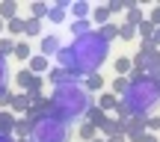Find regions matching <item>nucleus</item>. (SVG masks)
Returning <instances> with one entry per match:
<instances>
[{
    "instance_id": "nucleus-1",
    "label": "nucleus",
    "mask_w": 160,
    "mask_h": 142,
    "mask_svg": "<svg viewBox=\"0 0 160 142\" xmlns=\"http://www.w3.org/2000/svg\"><path fill=\"white\" fill-rule=\"evenodd\" d=\"M107 56H110V42L98 30H92L86 36H77L71 45H62V51L57 53L59 68L77 74V77L98 74V68L107 62Z\"/></svg>"
},
{
    "instance_id": "nucleus-2",
    "label": "nucleus",
    "mask_w": 160,
    "mask_h": 142,
    "mask_svg": "<svg viewBox=\"0 0 160 142\" xmlns=\"http://www.w3.org/2000/svg\"><path fill=\"white\" fill-rule=\"evenodd\" d=\"M128 80H131V86L119 98V104L128 110L131 119H148L154 113V107L160 104V77H148L142 71H131Z\"/></svg>"
},
{
    "instance_id": "nucleus-3",
    "label": "nucleus",
    "mask_w": 160,
    "mask_h": 142,
    "mask_svg": "<svg viewBox=\"0 0 160 142\" xmlns=\"http://www.w3.org/2000/svg\"><path fill=\"white\" fill-rule=\"evenodd\" d=\"M89 107H92L89 92H86L80 83L53 86V95H51V115H57L59 121H65V125L80 121L86 113H89Z\"/></svg>"
},
{
    "instance_id": "nucleus-4",
    "label": "nucleus",
    "mask_w": 160,
    "mask_h": 142,
    "mask_svg": "<svg viewBox=\"0 0 160 142\" xmlns=\"http://www.w3.org/2000/svg\"><path fill=\"white\" fill-rule=\"evenodd\" d=\"M30 139L33 142H68L71 133H68V125L59 121L57 115L45 113L33 121V130H30Z\"/></svg>"
},
{
    "instance_id": "nucleus-5",
    "label": "nucleus",
    "mask_w": 160,
    "mask_h": 142,
    "mask_svg": "<svg viewBox=\"0 0 160 142\" xmlns=\"http://www.w3.org/2000/svg\"><path fill=\"white\" fill-rule=\"evenodd\" d=\"M48 83H53V86H65V83H80V77L57 65V68H51V71H48Z\"/></svg>"
},
{
    "instance_id": "nucleus-6",
    "label": "nucleus",
    "mask_w": 160,
    "mask_h": 142,
    "mask_svg": "<svg viewBox=\"0 0 160 142\" xmlns=\"http://www.w3.org/2000/svg\"><path fill=\"white\" fill-rule=\"evenodd\" d=\"M39 51H42V56H57V53L62 51V42H59V36H42Z\"/></svg>"
},
{
    "instance_id": "nucleus-7",
    "label": "nucleus",
    "mask_w": 160,
    "mask_h": 142,
    "mask_svg": "<svg viewBox=\"0 0 160 142\" xmlns=\"http://www.w3.org/2000/svg\"><path fill=\"white\" fill-rule=\"evenodd\" d=\"M142 136H145V119H128L125 139H128V142H139Z\"/></svg>"
},
{
    "instance_id": "nucleus-8",
    "label": "nucleus",
    "mask_w": 160,
    "mask_h": 142,
    "mask_svg": "<svg viewBox=\"0 0 160 142\" xmlns=\"http://www.w3.org/2000/svg\"><path fill=\"white\" fill-rule=\"evenodd\" d=\"M68 6H71V3H65V0L51 3V9H48V21H51V24H62L65 15H68Z\"/></svg>"
},
{
    "instance_id": "nucleus-9",
    "label": "nucleus",
    "mask_w": 160,
    "mask_h": 142,
    "mask_svg": "<svg viewBox=\"0 0 160 142\" xmlns=\"http://www.w3.org/2000/svg\"><path fill=\"white\" fill-rule=\"evenodd\" d=\"M98 110H101V113H116V107H119V98L113 95V92H101V95H98V104H95Z\"/></svg>"
},
{
    "instance_id": "nucleus-10",
    "label": "nucleus",
    "mask_w": 160,
    "mask_h": 142,
    "mask_svg": "<svg viewBox=\"0 0 160 142\" xmlns=\"http://www.w3.org/2000/svg\"><path fill=\"white\" fill-rule=\"evenodd\" d=\"M15 119L18 115L12 113V110H0V133H3V136H12V133H15Z\"/></svg>"
},
{
    "instance_id": "nucleus-11",
    "label": "nucleus",
    "mask_w": 160,
    "mask_h": 142,
    "mask_svg": "<svg viewBox=\"0 0 160 142\" xmlns=\"http://www.w3.org/2000/svg\"><path fill=\"white\" fill-rule=\"evenodd\" d=\"M68 9H71V21H83L92 15V3H86V0H74Z\"/></svg>"
},
{
    "instance_id": "nucleus-12",
    "label": "nucleus",
    "mask_w": 160,
    "mask_h": 142,
    "mask_svg": "<svg viewBox=\"0 0 160 142\" xmlns=\"http://www.w3.org/2000/svg\"><path fill=\"white\" fill-rule=\"evenodd\" d=\"M9 110H12L15 115H24V113L30 110V98L24 95V92H15V95H12V104H9Z\"/></svg>"
},
{
    "instance_id": "nucleus-13",
    "label": "nucleus",
    "mask_w": 160,
    "mask_h": 142,
    "mask_svg": "<svg viewBox=\"0 0 160 142\" xmlns=\"http://www.w3.org/2000/svg\"><path fill=\"white\" fill-rule=\"evenodd\" d=\"M27 68L42 77V74L48 71V56H42V53H33V56H30V62H27Z\"/></svg>"
},
{
    "instance_id": "nucleus-14",
    "label": "nucleus",
    "mask_w": 160,
    "mask_h": 142,
    "mask_svg": "<svg viewBox=\"0 0 160 142\" xmlns=\"http://www.w3.org/2000/svg\"><path fill=\"white\" fill-rule=\"evenodd\" d=\"M142 21H145L142 9H139L137 3H131V6H128V15H125V24H131V27H139Z\"/></svg>"
},
{
    "instance_id": "nucleus-15",
    "label": "nucleus",
    "mask_w": 160,
    "mask_h": 142,
    "mask_svg": "<svg viewBox=\"0 0 160 142\" xmlns=\"http://www.w3.org/2000/svg\"><path fill=\"white\" fill-rule=\"evenodd\" d=\"M113 68H116V77H128L133 71V62H131V56H116Z\"/></svg>"
},
{
    "instance_id": "nucleus-16",
    "label": "nucleus",
    "mask_w": 160,
    "mask_h": 142,
    "mask_svg": "<svg viewBox=\"0 0 160 142\" xmlns=\"http://www.w3.org/2000/svg\"><path fill=\"white\" fill-rule=\"evenodd\" d=\"M83 89L89 92V95H92V92H104V77H101V74H89V77H83Z\"/></svg>"
},
{
    "instance_id": "nucleus-17",
    "label": "nucleus",
    "mask_w": 160,
    "mask_h": 142,
    "mask_svg": "<svg viewBox=\"0 0 160 142\" xmlns=\"http://www.w3.org/2000/svg\"><path fill=\"white\" fill-rule=\"evenodd\" d=\"M12 18H18V3L15 0H3L0 3V21H12Z\"/></svg>"
},
{
    "instance_id": "nucleus-18",
    "label": "nucleus",
    "mask_w": 160,
    "mask_h": 142,
    "mask_svg": "<svg viewBox=\"0 0 160 142\" xmlns=\"http://www.w3.org/2000/svg\"><path fill=\"white\" fill-rule=\"evenodd\" d=\"M30 130H33V125H30L24 115H18L15 119V136L18 139H30Z\"/></svg>"
},
{
    "instance_id": "nucleus-19",
    "label": "nucleus",
    "mask_w": 160,
    "mask_h": 142,
    "mask_svg": "<svg viewBox=\"0 0 160 142\" xmlns=\"http://www.w3.org/2000/svg\"><path fill=\"white\" fill-rule=\"evenodd\" d=\"M77 136L83 139V142H92L98 136V127L92 125V121H80V130H77Z\"/></svg>"
},
{
    "instance_id": "nucleus-20",
    "label": "nucleus",
    "mask_w": 160,
    "mask_h": 142,
    "mask_svg": "<svg viewBox=\"0 0 160 142\" xmlns=\"http://www.w3.org/2000/svg\"><path fill=\"white\" fill-rule=\"evenodd\" d=\"M6 33H9V39H15V36H24V18H12V21H6Z\"/></svg>"
},
{
    "instance_id": "nucleus-21",
    "label": "nucleus",
    "mask_w": 160,
    "mask_h": 142,
    "mask_svg": "<svg viewBox=\"0 0 160 142\" xmlns=\"http://www.w3.org/2000/svg\"><path fill=\"white\" fill-rule=\"evenodd\" d=\"M89 18H92V24H101V27H104V24H110V9H107V6H95Z\"/></svg>"
},
{
    "instance_id": "nucleus-22",
    "label": "nucleus",
    "mask_w": 160,
    "mask_h": 142,
    "mask_svg": "<svg viewBox=\"0 0 160 142\" xmlns=\"http://www.w3.org/2000/svg\"><path fill=\"white\" fill-rule=\"evenodd\" d=\"M86 33H92V21L89 18H83V21H71V36H86Z\"/></svg>"
},
{
    "instance_id": "nucleus-23",
    "label": "nucleus",
    "mask_w": 160,
    "mask_h": 142,
    "mask_svg": "<svg viewBox=\"0 0 160 142\" xmlns=\"http://www.w3.org/2000/svg\"><path fill=\"white\" fill-rule=\"evenodd\" d=\"M12 56H18L21 62H30V56H33V47L27 45V42H15V53Z\"/></svg>"
},
{
    "instance_id": "nucleus-24",
    "label": "nucleus",
    "mask_w": 160,
    "mask_h": 142,
    "mask_svg": "<svg viewBox=\"0 0 160 142\" xmlns=\"http://www.w3.org/2000/svg\"><path fill=\"white\" fill-rule=\"evenodd\" d=\"M42 33V21L39 18H24V36H39Z\"/></svg>"
},
{
    "instance_id": "nucleus-25",
    "label": "nucleus",
    "mask_w": 160,
    "mask_h": 142,
    "mask_svg": "<svg viewBox=\"0 0 160 142\" xmlns=\"http://www.w3.org/2000/svg\"><path fill=\"white\" fill-rule=\"evenodd\" d=\"M48 9H51V6L48 3H42V0H36V3H30V18H48Z\"/></svg>"
},
{
    "instance_id": "nucleus-26",
    "label": "nucleus",
    "mask_w": 160,
    "mask_h": 142,
    "mask_svg": "<svg viewBox=\"0 0 160 142\" xmlns=\"http://www.w3.org/2000/svg\"><path fill=\"white\" fill-rule=\"evenodd\" d=\"M154 30H157V27H154V24L148 21V18H145V21H142V24L137 27V36H142V42H151V36H154Z\"/></svg>"
},
{
    "instance_id": "nucleus-27",
    "label": "nucleus",
    "mask_w": 160,
    "mask_h": 142,
    "mask_svg": "<svg viewBox=\"0 0 160 142\" xmlns=\"http://www.w3.org/2000/svg\"><path fill=\"white\" fill-rule=\"evenodd\" d=\"M145 74H148V77H160V51L145 62Z\"/></svg>"
},
{
    "instance_id": "nucleus-28",
    "label": "nucleus",
    "mask_w": 160,
    "mask_h": 142,
    "mask_svg": "<svg viewBox=\"0 0 160 142\" xmlns=\"http://www.w3.org/2000/svg\"><path fill=\"white\" fill-rule=\"evenodd\" d=\"M128 86H131V80H128V77H113V95L122 98L128 92Z\"/></svg>"
},
{
    "instance_id": "nucleus-29",
    "label": "nucleus",
    "mask_w": 160,
    "mask_h": 142,
    "mask_svg": "<svg viewBox=\"0 0 160 142\" xmlns=\"http://www.w3.org/2000/svg\"><path fill=\"white\" fill-rule=\"evenodd\" d=\"M9 80H12L9 62H6V56H0V89H6V86H9Z\"/></svg>"
},
{
    "instance_id": "nucleus-30",
    "label": "nucleus",
    "mask_w": 160,
    "mask_h": 142,
    "mask_svg": "<svg viewBox=\"0 0 160 142\" xmlns=\"http://www.w3.org/2000/svg\"><path fill=\"white\" fill-rule=\"evenodd\" d=\"M119 39H122V42L137 39V27H131V24H119Z\"/></svg>"
},
{
    "instance_id": "nucleus-31",
    "label": "nucleus",
    "mask_w": 160,
    "mask_h": 142,
    "mask_svg": "<svg viewBox=\"0 0 160 142\" xmlns=\"http://www.w3.org/2000/svg\"><path fill=\"white\" fill-rule=\"evenodd\" d=\"M6 53H15V39L0 36V56H6Z\"/></svg>"
},
{
    "instance_id": "nucleus-32",
    "label": "nucleus",
    "mask_w": 160,
    "mask_h": 142,
    "mask_svg": "<svg viewBox=\"0 0 160 142\" xmlns=\"http://www.w3.org/2000/svg\"><path fill=\"white\" fill-rule=\"evenodd\" d=\"M98 33H101V36H104L107 42H113L116 36H119V24H104V27L98 30Z\"/></svg>"
},
{
    "instance_id": "nucleus-33",
    "label": "nucleus",
    "mask_w": 160,
    "mask_h": 142,
    "mask_svg": "<svg viewBox=\"0 0 160 142\" xmlns=\"http://www.w3.org/2000/svg\"><path fill=\"white\" fill-rule=\"evenodd\" d=\"M137 53H139V56H142V59H145V62H148V59H151V56H154V53H157V47H154V45H151V42H142V47H139V51H137Z\"/></svg>"
},
{
    "instance_id": "nucleus-34",
    "label": "nucleus",
    "mask_w": 160,
    "mask_h": 142,
    "mask_svg": "<svg viewBox=\"0 0 160 142\" xmlns=\"http://www.w3.org/2000/svg\"><path fill=\"white\" fill-rule=\"evenodd\" d=\"M145 133H160V115H148L145 119Z\"/></svg>"
},
{
    "instance_id": "nucleus-35",
    "label": "nucleus",
    "mask_w": 160,
    "mask_h": 142,
    "mask_svg": "<svg viewBox=\"0 0 160 142\" xmlns=\"http://www.w3.org/2000/svg\"><path fill=\"white\" fill-rule=\"evenodd\" d=\"M128 6L131 3H125V0H110L107 9H110V15H116V12H128Z\"/></svg>"
},
{
    "instance_id": "nucleus-36",
    "label": "nucleus",
    "mask_w": 160,
    "mask_h": 142,
    "mask_svg": "<svg viewBox=\"0 0 160 142\" xmlns=\"http://www.w3.org/2000/svg\"><path fill=\"white\" fill-rule=\"evenodd\" d=\"M12 95H15V92H12L9 86H6V89H0V107H3V110H9V104H12Z\"/></svg>"
},
{
    "instance_id": "nucleus-37",
    "label": "nucleus",
    "mask_w": 160,
    "mask_h": 142,
    "mask_svg": "<svg viewBox=\"0 0 160 142\" xmlns=\"http://www.w3.org/2000/svg\"><path fill=\"white\" fill-rule=\"evenodd\" d=\"M148 21L154 24V27H160V6H154V9L148 12Z\"/></svg>"
},
{
    "instance_id": "nucleus-38",
    "label": "nucleus",
    "mask_w": 160,
    "mask_h": 142,
    "mask_svg": "<svg viewBox=\"0 0 160 142\" xmlns=\"http://www.w3.org/2000/svg\"><path fill=\"white\" fill-rule=\"evenodd\" d=\"M151 45H154V47H157V51H160V27L154 30V36H151Z\"/></svg>"
},
{
    "instance_id": "nucleus-39",
    "label": "nucleus",
    "mask_w": 160,
    "mask_h": 142,
    "mask_svg": "<svg viewBox=\"0 0 160 142\" xmlns=\"http://www.w3.org/2000/svg\"><path fill=\"white\" fill-rule=\"evenodd\" d=\"M139 142H160V136H157V133H145Z\"/></svg>"
},
{
    "instance_id": "nucleus-40",
    "label": "nucleus",
    "mask_w": 160,
    "mask_h": 142,
    "mask_svg": "<svg viewBox=\"0 0 160 142\" xmlns=\"http://www.w3.org/2000/svg\"><path fill=\"white\" fill-rule=\"evenodd\" d=\"M107 142H128V139H125V136H122V133H119V136H110Z\"/></svg>"
},
{
    "instance_id": "nucleus-41",
    "label": "nucleus",
    "mask_w": 160,
    "mask_h": 142,
    "mask_svg": "<svg viewBox=\"0 0 160 142\" xmlns=\"http://www.w3.org/2000/svg\"><path fill=\"white\" fill-rule=\"evenodd\" d=\"M0 142H15V139H12V136H3V133H0Z\"/></svg>"
},
{
    "instance_id": "nucleus-42",
    "label": "nucleus",
    "mask_w": 160,
    "mask_h": 142,
    "mask_svg": "<svg viewBox=\"0 0 160 142\" xmlns=\"http://www.w3.org/2000/svg\"><path fill=\"white\" fill-rule=\"evenodd\" d=\"M92 142H107V139H104V136H95V139H92Z\"/></svg>"
},
{
    "instance_id": "nucleus-43",
    "label": "nucleus",
    "mask_w": 160,
    "mask_h": 142,
    "mask_svg": "<svg viewBox=\"0 0 160 142\" xmlns=\"http://www.w3.org/2000/svg\"><path fill=\"white\" fill-rule=\"evenodd\" d=\"M3 30H6V21H0V33H3Z\"/></svg>"
},
{
    "instance_id": "nucleus-44",
    "label": "nucleus",
    "mask_w": 160,
    "mask_h": 142,
    "mask_svg": "<svg viewBox=\"0 0 160 142\" xmlns=\"http://www.w3.org/2000/svg\"><path fill=\"white\" fill-rule=\"evenodd\" d=\"M18 142H33V139H18Z\"/></svg>"
}]
</instances>
